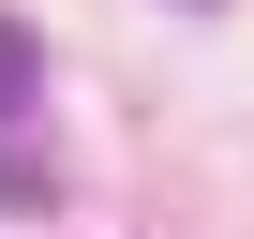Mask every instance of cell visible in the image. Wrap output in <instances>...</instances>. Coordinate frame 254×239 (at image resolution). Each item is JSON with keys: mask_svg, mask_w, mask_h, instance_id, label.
Returning a JSON list of instances; mask_svg holds the SVG:
<instances>
[{"mask_svg": "<svg viewBox=\"0 0 254 239\" xmlns=\"http://www.w3.org/2000/svg\"><path fill=\"white\" fill-rule=\"evenodd\" d=\"M30 90H45V45H30V15H0V135L30 120Z\"/></svg>", "mask_w": 254, "mask_h": 239, "instance_id": "6da1fadb", "label": "cell"}, {"mask_svg": "<svg viewBox=\"0 0 254 239\" xmlns=\"http://www.w3.org/2000/svg\"><path fill=\"white\" fill-rule=\"evenodd\" d=\"M45 194H60V165H45L30 135H0V209H45Z\"/></svg>", "mask_w": 254, "mask_h": 239, "instance_id": "7a4b0ae2", "label": "cell"}]
</instances>
